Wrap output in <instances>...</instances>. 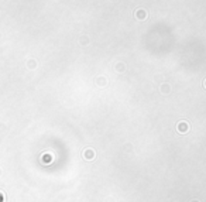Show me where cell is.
I'll use <instances>...</instances> for the list:
<instances>
[{
	"label": "cell",
	"instance_id": "cell-1",
	"mask_svg": "<svg viewBox=\"0 0 206 202\" xmlns=\"http://www.w3.org/2000/svg\"><path fill=\"white\" fill-rule=\"evenodd\" d=\"M82 157L86 160V161H92V160L96 157V151L93 149H90V147H88V149H85L82 151Z\"/></svg>",
	"mask_w": 206,
	"mask_h": 202
},
{
	"label": "cell",
	"instance_id": "cell-3",
	"mask_svg": "<svg viewBox=\"0 0 206 202\" xmlns=\"http://www.w3.org/2000/svg\"><path fill=\"white\" fill-rule=\"evenodd\" d=\"M192 202H199V201H192Z\"/></svg>",
	"mask_w": 206,
	"mask_h": 202
},
{
	"label": "cell",
	"instance_id": "cell-4",
	"mask_svg": "<svg viewBox=\"0 0 206 202\" xmlns=\"http://www.w3.org/2000/svg\"><path fill=\"white\" fill-rule=\"evenodd\" d=\"M205 86H206V81H205Z\"/></svg>",
	"mask_w": 206,
	"mask_h": 202
},
{
	"label": "cell",
	"instance_id": "cell-2",
	"mask_svg": "<svg viewBox=\"0 0 206 202\" xmlns=\"http://www.w3.org/2000/svg\"><path fill=\"white\" fill-rule=\"evenodd\" d=\"M177 130H178V133L181 134H185V133H188L189 132V123L188 122H179L178 124H177Z\"/></svg>",
	"mask_w": 206,
	"mask_h": 202
}]
</instances>
